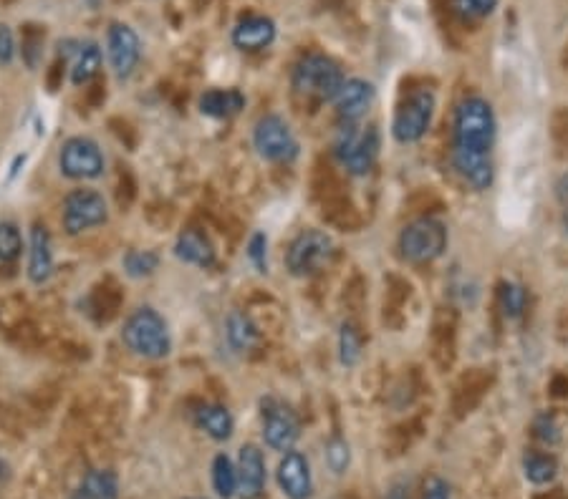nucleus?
Listing matches in <instances>:
<instances>
[{
  "label": "nucleus",
  "instance_id": "1",
  "mask_svg": "<svg viewBox=\"0 0 568 499\" xmlns=\"http://www.w3.org/2000/svg\"><path fill=\"white\" fill-rule=\"evenodd\" d=\"M495 114L493 106L480 96H470L455 109V132H452V149L468 152H493L495 142Z\"/></svg>",
  "mask_w": 568,
  "mask_h": 499
},
{
  "label": "nucleus",
  "instance_id": "2",
  "mask_svg": "<svg viewBox=\"0 0 568 499\" xmlns=\"http://www.w3.org/2000/svg\"><path fill=\"white\" fill-rule=\"evenodd\" d=\"M344 71L334 58L324 53H306L293 69V89L296 94L316 101H334L344 86Z\"/></svg>",
  "mask_w": 568,
  "mask_h": 499
},
{
  "label": "nucleus",
  "instance_id": "3",
  "mask_svg": "<svg viewBox=\"0 0 568 499\" xmlns=\"http://www.w3.org/2000/svg\"><path fill=\"white\" fill-rule=\"evenodd\" d=\"M122 338L129 351L144 358H165L172 351L170 328H167L165 318L154 308H147V305L137 308L127 318Z\"/></svg>",
  "mask_w": 568,
  "mask_h": 499
},
{
  "label": "nucleus",
  "instance_id": "4",
  "mask_svg": "<svg viewBox=\"0 0 568 499\" xmlns=\"http://www.w3.org/2000/svg\"><path fill=\"white\" fill-rule=\"evenodd\" d=\"M437 99L430 89H415L394 111L392 134L399 144H415L430 132Z\"/></svg>",
  "mask_w": 568,
  "mask_h": 499
},
{
  "label": "nucleus",
  "instance_id": "5",
  "mask_svg": "<svg viewBox=\"0 0 568 499\" xmlns=\"http://www.w3.org/2000/svg\"><path fill=\"white\" fill-rule=\"evenodd\" d=\"M379 147H382V142H379L377 127L359 129L354 124H346L336 137L334 152L346 167V172L354 174V177H364V174L372 172L379 157Z\"/></svg>",
  "mask_w": 568,
  "mask_h": 499
},
{
  "label": "nucleus",
  "instance_id": "6",
  "mask_svg": "<svg viewBox=\"0 0 568 499\" xmlns=\"http://www.w3.org/2000/svg\"><path fill=\"white\" fill-rule=\"evenodd\" d=\"M445 247L447 230L435 217H420V220L409 222L399 235V250L409 263H432L445 253Z\"/></svg>",
  "mask_w": 568,
  "mask_h": 499
},
{
  "label": "nucleus",
  "instance_id": "7",
  "mask_svg": "<svg viewBox=\"0 0 568 499\" xmlns=\"http://www.w3.org/2000/svg\"><path fill=\"white\" fill-rule=\"evenodd\" d=\"M334 258V242L326 232L321 230H306L291 242L286 253V265L291 275L296 278H306V275H316L324 270Z\"/></svg>",
  "mask_w": 568,
  "mask_h": 499
},
{
  "label": "nucleus",
  "instance_id": "8",
  "mask_svg": "<svg viewBox=\"0 0 568 499\" xmlns=\"http://www.w3.org/2000/svg\"><path fill=\"white\" fill-rule=\"evenodd\" d=\"M261 426L263 439L276 452H291L301 436V421H298L296 411L286 401L273 399V396L261 401Z\"/></svg>",
  "mask_w": 568,
  "mask_h": 499
},
{
  "label": "nucleus",
  "instance_id": "9",
  "mask_svg": "<svg viewBox=\"0 0 568 499\" xmlns=\"http://www.w3.org/2000/svg\"><path fill=\"white\" fill-rule=\"evenodd\" d=\"M253 147L268 162H291L298 154V142L291 127L276 114L258 119L253 129Z\"/></svg>",
  "mask_w": 568,
  "mask_h": 499
},
{
  "label": "nucleus",
  "instance_id": "10",
  "mask_svg": "<svg viewBox=\"0 0 568 499\" xmlns=\"http://www.w3.org/2000/svg\"><path fill=\"white\" fill-rule=\"evenodd\" d=\"M107 217V200L96 190H74L66 195L61 220H64V230L69 235H81V232L91 230V227L104 225Z\"/></svg>",
  "mask_w": 568,
  "mask_h": 499
},
{
  "label": "nucleus",
  "instance_id": "11",
  "mask_svg": "<svg viewBox=\"0 0 568 499\" xmlns=\"http://www.w3.org/2000/svg\"><path fill=\"white\" fill-rule=\"evenodd\" d=\"M61 174L69 179H99L104 174V154L89 137H74L59 152Z\"/></svg>",
  "mask_w": 568,
  "mask_h": 499
},
{
  "label": "nucleus",
  "instance_id": "12",
  "mask_svg": "<svg viewBox=\"0 0 568 499\" xmlns=\"http://www.w3.org/2000/svg\"><path fill=\"white\" fill-rule=\"evenodd\" d=\"M107 53L117 79H129L142 56V43L134 28H129L127 23H112L107 33Z\"/></svg>",
  "mask_w": 568,
  "mask_h": 499
},
{
  "label": "nucleus",
  "instance_id": "13",
  "mask_svg": "<svg viewBox=\"0 0 568 499\" xmlns=\"http://www.w3.org/2000/svg\"><path fill=\"white\" fill-rule=\"evenodd\" d=\"M278 484L288 499H308L314 492V477L308 459L298 452H286L278 464Z\"/></svg>",
  "mask_w": 568,
  "mask_h": 499
},
{
  "label": "nucleus",
  "instance_id": "14",
  "mask_svg": "<svg viewBox=\"0 0 568 499\" xmlns=\"http://www.w3.org/2000/svg\"><path fill=\"white\" fill-rule=\"evenodd\" d=\"M266 487V462L263 452L253 444H245L238 457V492L243 499H258Z\"/></svg>",
  "mask_w": 568,
  "mask_h": 499
},
{
  "label": "nucleus",
  "instance_id": "15",
  "mask_svg": "<svg viewBox=\"0 0 568 499\" xmlns=\"http://www.w3.org/2000/svg\"><path fill=\"white\" fill-rule=\"evenodd\" d=\"M276 41V23L266 16H245L233 28V46L238 51H266Z\"/></svg>",
  "mask_w": 568,
  "mask_h": 499
},
{
  "label": "nucleus",
  "instance_id": "16",
  "mask_svg": "<svg viewBox=\"0 0 568 499\" xmlns=\"http://www.w3.org/2000/svg\"><path fill=\"white\" fill-rule=\"evenodd\" d=\"M336 111L346 124H354L361 116L367 114L369 106L374 104V86L364 79H349L344 81L341 91L334 99Z\"/></svg>",
  "mask_w": 568,
  "mask_h": 499
},
{
  "label": "nucleus",
  "instance_id": "17",
  "mask_svg": "<svg viewBox=\"0 0 568 499\" xmlns=\"http://www.w3.org/2000/svg\"><path fill=\"white\" fill-rule=\"evenodd\" d=\"M54 275V245L43 225H33L31 250H28V278L31 283L43 285Z\"/></svg>",
  "mask_w": 568,
  "mask_h": 499
},
{
  "label": "nucleus",
  "instance_id": "18",
  "mask_svg": "<svg viewBox=\"0 0 568 499\" xmlns=\"http://www.w3.org/2000/svg\"><path fill=\"white\" fill-rule=\"evenodd\" d=\"M452 162L457 172L470 182L475 190H488L493 184V157L485 152H468V149H452Z\"/></svg>",
  "mask_w": 568,
  "mask_h": 499
},
{
  "label": "nucleus",
  "instance_id": "19",
  "mask_svg": "<svg viewBox=\"0 0 568 499\" xmlns=\"http://www.w3.org/2000/svg\"><path fill=\"white\" fill-rule=\"evenodd\" d=\"M175 255L187 265L195 268H213L215 265V247L210 237L197 227L182 232L175 242Z\"/></svg>",
  "mask_w": 568,
  "mask_h": 499
},
{
  "label": "nucleus",
  "instance_id": "20",
  "mask_svg": "<svg viewBox=\"0 0 568 499\" xmlns=\"http://www.w3.org/2000/svg\"><path fill=\"white\" fill-rule=\"evenodd\" d=\"M243 109L245 96L238 89H210L200 99V111L210 119H233Z\"/></svg>",
  "mask_w": 568,
  "mask_h": 499
},
{
  "label": "nucleus",
  "instance_id": "21",
  "mask_svg": "<svg viewBox=\"0 0 568 499\" xmlns=\"http://www.w3.org/2000/svg\"><path fill=\"white\" fill-rule=\"evenodd\" d=\"M195 421H197V426L205 431V434L213 436L215 442H225V439H230L235 431L233 414H230V411L220 404L197 406Z\"/></svg>",
  "mask_w": 568,
  "mask_h": 499
},
{
  "label": "nucleus",
  "instance_id": "22",
  "mask_svg": "<svg viewBox=\"0 0 568 499\" xmlns=\"http://www.w3.org/2000/svg\"><path fill=\"white\" fill-rule=\"evenodd\" d=\"M101 69V48L99 43L84 41L79 43L74 53V61H71V84L74 86H86L89 81L96 79Z\"/></svg>",
  "mask_w": 568,
  "mask_h": 499
},
{
  "label": "nucleus",
  "instance_id": "23",
  "mask_svg": "<svg viewBox=\"0 0 568 499\" xmlns=\"http://www.w3.org/2000/svg\"><path fill=\"white\" fill-rule=\"evenodd\" d=\"M258 326L243 310H233L228 316V343L235 353H248L258 346Z\"/></svg>",
  "mask_w": 568,
  "mask_h": 499
},
{
  "label": "nucleus",
  "instance_id": "24",
  "mask_svg": "<svg viewBox=\"0 0 568 499\" xmlns=\"http://www.w3.org/2000/svg\"><path fill=\"white\" fill-rule=\"evenodd\" d=\"M523 474L533 484H551L558 474V462L548 452H526L523 454Z\"/></svg>",
  "mask_w": 568,
  "mask_h": 499
},
{
  "label": "nucleus",
  "instance_id": "25",
  "mask_svg": "<svg viewBox=\"0 0 568 499\" xmlns=\"http://www.w3.org/2000/svg\"><path fill=\"white\" fill-rule=\"evenodd\" d=\"M79 489L91 499H119V482L107 469H94L86 474Z\"/></svg>",
  "mask_w": 568,
  "mask_h": 499
},
{
  "label": "nucleus",
  "instance_id": "26",
  "mask_svg": "<svg viewBox=\"0 0 568 499\" xmlns=\"http://www.w3.org/2000/svg\"><path fill=\"white\" fill-rule=\"evenodd\" d=\"M498 303H500V310H503V316L508 318V321H518V318L526 313L528 295H526V290H523V285L500 283Z\"/></svg>",
  "mask_w": 568,
  "mask_h": 499
},
{
  "label": "nucleus",
  "instance_id": "27",
  "mask_svg": "<svg viewBox=\"0 0 568 499\" xmlns=\"http://www.w3.org/2000/svg\"><path fill=\"white\" fill-rule=\"evenodd\" d=\"M213 487L223 499H230L238 492V467L225 454H218L213 462Z\"/></svg>",
  "mask_w": 568,
  "mask_h": 499
},
{
  "label": "nucleus",
  "instance_id": "28",
  "mask_svg": "<svg viewBox=\"0 0 568 499\" xmlns=\"http://www.w3.org/2000/svg\"><path fill=\"white\" fill-rule=\"evenodd\" d=\"M124 270H127L129 278H147L157 270L160 265V255L152 253V250H129L122 260Z\"/></svg>",
  "mask_w": 568,
  "mask_h": 499
},
{
  "label": "nucleus",
  "instance_id": "29",
  "mask_svg": "<svg viewBox=\"0 0 568 499\" xmlns=\"http://www.w3.org/2000/svg\"><path fill=\"white\" fill-rule=\"evenodd\" d=\"M361 346H364V341H361L359 328H356L354 323L346 321L344 326H341V333H339L341 363H344V366H356V363H359V358H361Z\"/></svg>",
  "mask_w": 568,
  "mask_h": 499
},
{
  "label": "nucleus",
  "instance_id": "30",
  "mask_svg": "<svg viewBox=\"0 0 568 499\" xmlns=\"http://www.w3.org/2000/svg\"><path fill=\"white\" fill-rule=\"evenodd\" d=\"M23 250V237L16 225L3 222L0 225V263H13Z\"/></svg>",
  "mask_w": 568,
  "mask_h": 499
},
{
  "label": "nucleus",
  "instance_id": "31",
  "mask_svg": "<svg viewBox=\"0 0 568 499\" xmlns=\"http://www.w3.org/2000/svg\"><path fill=\"white\" fill-rule=\"evenodd\" d=\"M495 8H498V0H452V11L465 21L488 18Z\"/></svg>",
  "mask_w": 568,
  "mask_h": 499
},
{
  "label": "nucleus",
  "instance_id": "32",
  "mask_svg": "<svg viewBox=\"0 0 568 499\" xmlns=\"http://www.w3.org/2000/svg\"><path fill=\"white\" fill-rule=\"evenodd\" d=\"M41 48H43V31L38 26H26L23 28V38H21V53L23 61L28 64V69H36L38 58H41Z\"/></svg>",
  "mask_w": 568,
  "mask_h": 499
},
{
  "label": "nucleus",
  "instance_id": "33",
  "mask_svg": "<svg viewBox=\"0 0 568 499\" xmlns=\"http://www.w3.org/2000/svg\"><path fill=\"white\" fill-rule=\"evenodd\" d=\"M349 457V444H346L344 439H339V436H334V439L326 444V462H329L331 472H344V469L349 467Z\"/></svg>",
  "mask_w": 568,
  "mask_h": 499
},
{
  "label": "nucleus",
  "instance_id": "34",
  "mask_svg": "<svg viewBox=\"0 0 568 499\" xmlns=\"http://www.w3.org/2000/svg\"><path fill=\"white\" fill-rule=\"evenodd\" d=\"M248 258L258 273H268V237L263 232H255L248 242Z\"/></svg>",
  "mask_w": 568,
  "mask_h": 499
},
{
  "label": "nucleus",
  "instance_id": "35",
  "mask_svg": "<svg viewBox=\"0 0 568 499\" xmlns=\"http://www.w3.org/2000/svg\"><path fill=\"white\" fill-rule=\"evenodd\" d=\"M533 434H536L538 442H543L546 447H553V444H558V439H561V429H558L556 419L546 414L533 421Z\"/></svg>",
  "mask_w": 568,
  "mask_h": 499
},
{
  "label": "nucleus",
  "instance_id": "36",
  "mask_svg": "<svg viewBox=\"0 0 568 499\" xmlns=\"http://www.w3.org/2000/svg\"><path fill=\"white\" fill-rule=\"evenodd\" d=\"M16 58V38H13L11 26L0 23V64L11 66Z\"/></svg>",
  "mask_w": 568,
  "mask_h": 499
},
{
  "label": "nucleus",
  "instance_id": "37",
  "mask_svg": "<svg viewBox=\"0 0 568 499\" xmlns=\"http://www.w3.org/2000/svg\"><path fill=\"white\" fill-rule=\"evenodd\" d=\"M420 499H450V484L442 477H437V474H432V477L425 479V484H422Z\"/></svg>",
  "mask_w": 568,
  "mask_h": 499
},
{
  "label": "nucleus",
  "instance_id": "38",
  "mask_svg": "<svg viewBox=\"0 0 568 499\" xmlns=\"http://www.w3.org/2000/svg\"><path fill=\"white\" fill-rule=\"evenodd\" d=\"M387 499H409V484L407 482H397L392 489H389Z\"/></svg>",
  "mask_w": 568,
  "mask_h": 499
},
{
  "label": "nucleus",
  "instance_id": "39",
  "mask_svg": "<svg viewBox=\"0 0 568 499\" xmlns=\"http://www.w3.org/2000/svg\"><path fill=\"white\" fill-rule=\"evenodd\" d=\"M71 499H91V497H89V494L81 492V489H76V494H74V497H71Z\"/></svg>",
  "mask_w": 568,
  "mask_h": 499
},
{
  "label": "nucleus",
  "instance_id": "40",
  "mask_svg": "<svg viewBox=\"0 0 568 499\" xmlns=\"http://www.w3.org/2000/svg\"><path fill=\"white\" fill-rule=\"evenodd\" d=\"M96 3H99V0H89V6H96Z\"/></svg>",
  "mask_w": 568,
  "mask_h": 499
}]
</instances>
